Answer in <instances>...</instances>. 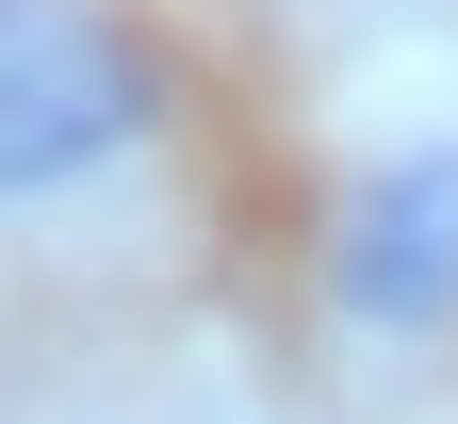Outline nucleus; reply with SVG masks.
<instances>
[{"label":"nucleus","instance_id":"nucleus-1","mask_svg":"<svg viewBox=\"0 0 458 424\" xmlns=\"http://www.w3.org/2000/svg\"><path fill=\"white\" fill-rule=\"evenodd\" d=\"M164 131V66L82 0H0V212H49Z\"/></svg>","mask_w":458,"mask_h":424},{"label":"nucleus","instance_id":"nucleus-2","mask_svg":"<svg viewBox=\"0 0 458 424\" xmlns=\"http://www.w3.org/2000/svg\"><path fill=\"white\" fill-rule=\"evenodd\" d=\"M327 311L360 343H442L458 327V131H426V147H393V163L344 179V212H327Z\"/></svg>","mask_w":458,"mask_h":424}]
</instances>
